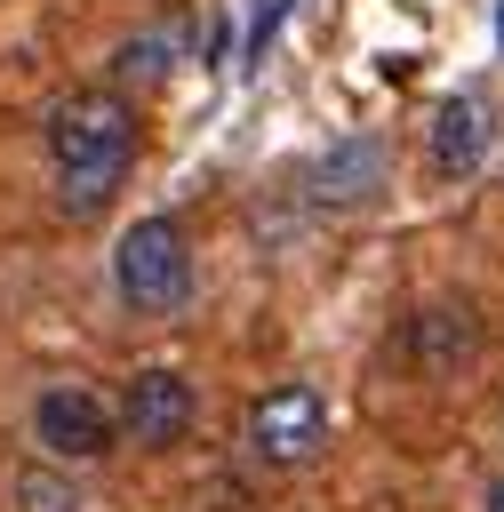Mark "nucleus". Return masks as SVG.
I'll return each mask as SVG.
<instances>
[{
	"mask_svg": "<svg viewBox=\"0 0 504 512\" xmlns=\"http://www.w3.org/2000/svg\"><path fill=\"white\" fill-rule=\"evenodd\" d=\"M48 160H56L64 216H96L128 184V160H136V112H128V96H104V88L64 96L48 112Z\"/></svg>",
	"mask_w": 504,
	"mask_h": 512,
	"instance_id": "nucleus-1",
	"label": "nucleus"
},
{
	"mask_svg": "<svg viewBox=\"0 0 504 512\" xmlns=\"http://www.w3.org/2000/svg\"><path fill=\"white\" fill-rule=\"evenodd\" d=\"M112 280H120V296H128L136 312H176V304L192 296V248H184V224H168V216L128 224L120 248H112Z\"/></svg>",
	"mask_w": 504,
	"mask_h": 512,
	"instance_id": "nucleus-2",
	"label": "nucleus"
},
{
	"mask_svg": "<svg viewBox=\"0 0 504 512\" xmlns=\"http://www.w3.org/2000/svg\"><path fill=\"white\" fill-rule=\"evenodd\" d=\"M32 440H40V456H56V464H96V456L112 448V416H104L96 392L48 384V392L32 400Z\"/></svg>",
	"mask_w": 504,
	"mask_h": 512,
	"instance_id": "nucleus-3",
	"label": "nucleus"
},
{
	"mask_svg": "<svg viewBox=\"0 0 504 512\" xmlns=\"http://www.w3.org/2000/svg\"><path fill=\"white\" fill-rule=\"evenodd\" d=\"M248 440H256L264 464H312L320 440H328L320 392H312V384H272V392L256 400V416H248Z\"/></svg>",
	"mask_w": 504,
	"mask_h": 512,
	"instance_id": "nucleus-4",
	"label": "nucleus"
},
{
	"mask_svg": "<svg viewBox=\"0 0 504 512\" xmlns=\"http://www.w3.org/2000/svg\"><path fill=\"white\" fill-rule=\"evenodd\" d=\"M120 424H128V440H144V448L184 440V432H192V376H176V368H136V376H128V400H120Z\"/></svg>",
	"mask_w": 504,
	"mask_h": 512,
	"instance_id": "nucleus-5",
	"label": "nucleus"
},
{
	"mask_svg": "<svg viewBox=\"0 0 504 512\" xmlns=\"http://www.w3.org/2000/svg\"><path fill=\"white\" fill-rule=\"evenodd\" d=\"M488 128H496V112H488V96H472V88H456V96H440V112H432V176H472L480 160H488Z\"/></svg>",
	"mask_w": 504,
	"mask_h": 512,
	"instance_id": "nucleus-6",
	"label": "nucleus"
},
{
	"mask_svg": "<svg viewBox=\"0 0 504 512\" xmlns=\"http://www.w3.org/2000/svg\"><path fill=\"white\" fill-rule=\"evenodd\" d=\"M312 200L320 208H360L376 184H384V144L376 136H344V144H328L320 160H312Z\"/></svg>",
	"mask_w": 504,
	"mask_h": 512,
	"instance_id": "nucleus-7",
	"label": "nucleus"
},
{
	"mask_svg": "<svg viewBox=\"0 0 504 512\" xmlns=\"http://www.w3.org/2000/svg\"><path fill=\"white\" fill-rule=\"evenodd\" d=\"M176 56H184V32H136V40L112 56V72H120V88H160V80L176 72Z\"/></svg>",
	"mask_w": 504,
	"mask_h": 512,
	"instance_id": "nucleus-8",
	"label": "nucleus"
},
{
	"mask_svg": "<svg viewBox=\"0 0 504 512\" xmlns=\"http://www.w3.org/2000/svg\"><path fill=\"white\" fill-rule=\"evenodd\" d=\"M16 512H88V496H80L64 472L24 464V472H16Z\"/></svg>",
	"mask_w": 504,
	"mask_h": 512,
	"instance_id": "nucleus-9",
	"label": "nucleus"
},
{
	"mask_svg": "<svg viewBox=\"0 0 504 512\" xmlns=\"http://www.w3.org/2000/svg\"><path fill=\"white\" fill-rule=\"evenodd\" d=\"M416 352H424V368H456V352H464V312H456V304L424 312V320H416Z\"/></svg>",
	"mask_w": 504,
	"mask_h": 512,
	"instance_id": "nucleus-10",
	"label": "nucleus"
},
{
	"mask_svg": "<svg viewBox=\"0 0 504 512\" xmlns=\"http://www.w3.org/2000/svg\"><path fill=\"white\" fill-rule=\"evenodd\" d=\"M480 512H504V480H488V496H480Z\"/></svg>",
	"mask_w": 504,
	"mask_h": 512,
	"instance_id": "nucleus-11",
	"label": "nucleus"
},
{
	"mask_svg": "<svg viewBox=\"0 0 504 512\" xmlns=\"http://www.w3.org/2000/svg\"><path fill=\"white\" fill-rule=\"evenodd\" d=\"M496 32H504V0H496Z\"/></svg>",
	"mask_w": 504,
	"mask_h": 512,
	"instance_id": "nucleus-12",
	"label": "nucleus"
}]
</instances>
